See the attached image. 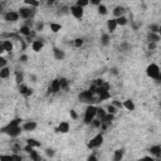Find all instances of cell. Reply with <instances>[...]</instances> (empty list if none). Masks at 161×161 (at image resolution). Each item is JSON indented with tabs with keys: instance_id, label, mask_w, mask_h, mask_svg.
Wrapping results in <instances>:
<instances>
[{
	"instance_id": "1",
	"label": "cell",
	"mask_w": 161,
	"mask_h": 161,
	"mask_svg": "<svg viewBox=\"0 0 161 161\" xmlns=\"http://www.w3.org/2000/svg\"><path fill=\"white\" fill-rule=\"evenodd\" d=\"M24 130H23V126L19 125V126H4V127H2V132L3 134H6L9 135L10 137H18L20 136V134H22Z\"/></svg>"
},
{
	"instance_id": "2",
	"label": "cell",
	"mask_w": 161,
	"mask_h": 161,
	"mask_svg": "<svg viewBox=\"0 0 161 161\" xmlns=\"http://www.w3.org/2000/svg\"><path fill=\"white\" fill-rule=\"evenodd\" d=\"M97 117V107L92 106V104H89V106L86 108L85 111V117H83V122L86 125H91L94 118Z\"/></svg>"
},
{
	"instance_id": "3",
	"label": "cell",
	"mask_w": 161,
	"mask_h": 161,
	"mask_svg": "<svg viewBox=\"0 0 161 161\" xmlns=\"http://www.w3.org/2000/svg\"><path fill=\"white\" fill-rule=\"evenodd\" d=\"M103 144V135L102 134H98V135H96L94 137H92L88 141L87 144V147L89 150H93V149H97V147H100V146Z\"/></svg>"
},
{
	"instance_id": "4",
	"label": "cell",
	"mask_w": 161,
	"mask_h": 161,
	"mask_svg": "<svg viewBox=\"0 0 161 161\" xmlns=\"http://www.w3.org/2000/svg\"><path fill=\"white\" fill-rule=\"evenodd\" d=\"M161 73L160 71V67L157 64H155V63H151V64L147 66V68H146V74H147L149 78H152V79H156L157 76Z\"/></svg>"
},
{
	"instance_id": "5",
	"label": "cell",
	"mask_w": 161,
	"mask_h": 161,
	"mask_svg": "<svg viewBox=\"0 0 161 161\" xmlns=\"http://www.w3.org/2000/svg\"><path fill=\"white\" fill-rule=\"evenodd\" d=\"M34 14H36V8L33 6H23L19 9V15L23 19H30L34 17Z\"/></svg>"
},
{
	"instance_id": "6",
	"label": "cell",
	"mask_w": 161,
	"mask_h": 161,
	"mask_svg": "<svg viewBox=\"0 0 161 161\" xmlns=\"http://www.w3.org/2000/svg\"><path fill=\"white\" fill-rule=\"evenodd\" d=\"M20 18L19 15V11H13V10H9V11H6L4 14V20L5 22H8V23H15L18 22Z\"/></svg>"
},
{
	"instance_id": "7",
	"label": "cell",
	"mask_w": 161,
	"mask_h": 161,
	"mask_svg": "<svg viewBox=\"0 0 161 161\" xmlns=\"http://www.w3.org/2000/svg\"><path fill=\"white\" fill-rule=\"evenodd\" d=\"M71 14L76 18V19H82L83 18V15H85V10H83V8L82 6H79V5H73V6H71Z\"/></svg>"
},
{
	"instance_id": "8",
	"label": "cell",
	"mask_w": 161,
	"mask_h": 161,
	"mask_svg": "<svg viewBox=\"0 0 161 161\" xmlns=\"http://www.w3.org/2000/svg\"><path fill=\"white\" fill-rule=\"evenodd\" d=\"M14 49V45H13V42L11 40H3L0 43V53H11Z\"/></svg>"
},
{
	"instance_id": "9",
	"label": "cell",
	"mask_w": 161,
	"mask_h": 161,
	"mask_svg": "<svg viewBox=\"0 0 161 161\" xmlns=\"http://www.w3.org/2000/svg\"><path fill=\"white\" fill-rule=\"evenodd\" d=\"M60 91V83H59V78L53 79L51 82L49 87H48V93H57Z\"/></svg>"
},
{
	"instance_id": "10",
	"label": "cell",
	"mask_w": 161,
	"mask_h": 161,
	"mask_svg": "<svg viewBox=\"0 0 161 161\" xmlns=\"http://www.w3.org/2000/svg\"><path fill=\"white\" fill-rule=\"evenodd\" d=\"M69 128H71V126H69V122L67 121H62L58 127L55 128V132H58V134H67V132L69 131Z\"/></svg>"
},
{
	"instance_id": "11",
	"label": "cell",
	"mask_w": 161,
	"mask_h": 161,
	"mask_svg": "<svg viewBox=\"0 0 161 161\" xmlns=\"http://www.w3.org/2000/svg\"><path fill=\"white\" fill-rule=\"evenodd\" d=\"M53 57H54L55 60H63L66 58V53H64V51H62V49H59V48L54 47L53 48Z\"/></svg>"
},
{
	"instance_id": "12",
	"label": "cell",
	"mask_w": 161,
	"mask_h": 161,
	"mask_svg": "<svg viewBox=\"0 0 161 161\" xmlns=\"http://www.w3.org/2000/svg\"><path fill=\"white\" fill-rule=\"evenodd\" d=\"M23 130L25 131V132H30V131H34L37 128V122L36 121H26V122H24L23 125Z\"/></svg>"
},
{
	"instance_id": "13",
	"label": "cell",
	"mask_w": 161,
	"mask_h": 161,
	"mask_svg": "<svg viewBox=\"0 0 161 161\" xmlns=\"http://www.w3.org/2000/svg\"><path fill=\"white\" fill-rule=\"evenodd\" d=\"M43 47H44L43 40L36 39V40H33V42H32V49H33L34 52H36V53H39L42 49H43Z\"/></svg>"
},
{
	"instance_id": "14",
	"label": "cell",
	"mask_w": 161,
	"mask_h": 161,
	"mask_svg": "<svg viewBox=\"0 0 161 161\" xmlns=\"http://www.w3.org/2000/svg\"><path fill=\"white\" fill-rule=\"evenodd\" d=\"M149 151H150V153H151L153 157H156V159L161 157V146H160V145H153V146H151V147L149 149Z\"/></svg>"
},
{
	"instance_id": "15",
	"label": "cell",
	"mask_w": 161,
	"mask_h": 161,
	"mask_svg": "<svg viewBox=\"0 0 161 161\" xmlns=\"http://www.w3.org/2000/svg\"><path fill=\"white\" fill-rule=\"evenodd\" d=\"M113 15H115V18H118V17H122V15H125L126 14V9H125V6H122V5H117V6H115V9H113Z\"/></svg>"
},
{
	"instance_id": "16",
	"label": "cell",
	"mask_w": 161,
	"mask_h": 161,
	"mask_svg": "<svg viewBox=\"0 0 161 161\" xmlns=\"http://www.w3.org/2000/svg\"><path fill=\"white\" fill-rule=\"evenodd\" d=\"M117 26H118V25H117V22H116V18L107 20V29H108L110 33H113V32L117 29Z\"/></svg>"
},
{
	"instance_id": "17",
	"label": "cell",
	"mask_w": 161,
	"mask_h": 161,
	"mask_svg": "<svg viewBox=\"0 0 161 161\" xmlns=\"http://www.w3.org/2000/svg\"><path fill=\"white\" fill-rule=\"evenodd\" d=\"M101 44L103 47H108L111 44V36L108 33H103L101 36Z\"/></svg>"
},
{
	"instance_id": "18",
	"label": "cell",
	"mask_w": 161,
	"mask_h": 161,
	"mask_svg": "<svg viewBox=\"0 0 161 161\" xmlns=\"http://www.w3.org/2000/svg\"><path fill=\"white\" fill-rule=\"evenodd\" d=\"M161 39V36L159 33H152L149 32L147 33V42H153V43H157V42Z\"/></svg>"
},
{
	"instance_id": "19",
	"label": "cell",
	"mask_w": 161,
	"mask_h": 161,
	"mask_svg": "<svg viewBox=\"0 0 161 161\" xmlns=\"http://www.w3.org/2000/svg\"><path fill=\"white\" fill-rule=\"evenodd\" d=\"M9 77H10V68L8 66L0 68V78L6 79V78H9Z\"/></svg>"
},
{
	"instance_id": "20",
	"label": "cell",
	"mask_w": 161,
	"mask_h": 161,
	"mask_svg": "<svg viewBox=\"0 0 161 161\" xmlns=\"http://www.w3.org/2000/svg\"><path fill=\"white\" fill-rule=\"evenodd\" d=\"M20 34L22 36H24V37H26V38H29L30 36H32V33H33V30H30V26H28V25H23L22 28H20Z\"/></svg>"
},
{
	"instance_id": "21",
	"label": "cell",
	"mask_w": 161,
	"mask_h": 161,
	"mask_svg": "<svg viewBox=\"0 0 161 161\" xmlns=\"http://www.w3.org/2000/svg\"><path fill=\"white\" fill-rule=\"evenodd\" d=\"M123 108H126L127 111H135L136 106H135L134 101H132L131 98H128V100H126V101L123 102Z\"/></svg>"
},
{
	"instance_id": "22",
	"label": "cell",
	"mask_w": 161,
	"mask_h": 161,
	"mask_svg": "<svg viewBox=\"0 0 161 161\" xmlns=\"http://www.w3.org/2000/svg\"><path fill=\"white\" fill-rule=\"evenodd\" d=\"M23 81H24V73L23 72H15V82H17V85L19 86V85H22L23 83Z\"/></svg>"
},
{
	"instance_id": "23",
	"label": "cell",
	"mask_w": 161,
	"mask_h": 161,
	"mask_svg": "<svg viewBox=\"0 0 161 161\" xmlns=\"http://www.w3.org/2000/svg\"><path fill=\"white\" fill-rule=\"evenodd\" d=\"M97 10H98V14H100V15H107V13H108L107 6L103 5V4H100L98 6H97Z\"/></svg>"
},
{
	"instance_id": "24",
	"label": "cell",
	"mask_w": 161,
	"mask_h": 161,
	"mask_svg": "<svg viewBox=\"0 0 161 161\" xmlns=\"http://www.w3.org/2000/svg\"><path fill=\"white\" fill-rule=\"evenodd\" d=\"M106 115H107V111L104 110V108H101V107H97V117L100 118V120L102 121L104 117H106Z\"/></svg>"
},
{
	"instance_id": "25",
	"label": "cell",
	"mask_w": 161,
	"mask_h": 161,
	"mask_svg": "<svg viewBox=\"0 0 161 161\" xmlns=\"http://www.w3.org/2000/svg\"><path fill=\"white\" fill-rule=\"evenodd\" d=\"M123 159V150H116L113 153V161H121Z\"/></svg>"
},
{
	"instance_id": "26",
	"label": "cell",
	"mask_w": 161,
	"mask_h": 161,
	"mask_svg": "<svg viewBox=\"0 0 161 161\" xmlns=\"http://www.w3.org/2000/svg\"><path fill=\"white\" fill-rule=\"evenodd\" d=\"M116 22H117V25L123 26V25H126V24L128 23V20H127V18H126L125 15H122V17H118V18H116Z\"/></svg>"
},
{
	"instance_id": "27",
	"label": "cell",
	"mask_w": 161,
	"mask_h": 161,
	"mask_svg": "<svg viewBox=\"0 0 161 161\" xmlns=\"http://www.w3.org/2000/svg\"><path fill=\"white\" fill-rule=\"evenodd\" d=\"M26 144L32 145L34 149H36V147H40V146H42V144H40L39 141H37L36 138H28V140H26Z\"/></svg>"
},
{
	"instance_id": "28",
	"label": "cell",
	"mask_w": 161,
	"mask_h": 161,
	"mask_svg": "<svg viewBox=\"0 0 161 161\" xmlns=\"http://www.w3.org/2000/svg\"><path fill=\"white\" fill-rule=\"evenodd\" d=\"M49 26H51V30L53 33H58L59 30H62V25L58 24V23H51Z\"/></svg>"
},
{
	"instance_id": "29",
	"label": "cell",
	"mask_w": 161,
	"mask_h": 161,
	"mask_svg": "<svg viewBox=\"0 0 161 161\" xmlns=\"http://www.w3.org/2000/svg\"><path fill=\"white\" fill-rule=\"evenodd\" d=\"M24 3L28 5V6H33V8H38L39 6V0H24Z\"/></svg>"
},
{
	"instance_id": "30",
	"label": "cell",
	"mask_w": 161,
	"mask_h": 161,
	"mask_svg": "<svg viewBox=\"0 0 161 161\" xmlns=\"http://www.w3.org/2000/svg\"><path fill=\"white\" fill-rule=\"evenodd\" d=\"M59 83H60V89H67L69 86V81L67 78H59Z\"/></svg>"
},
{
	"instance_id": "31",
	"label": "cell",
	"mask_w": 161,
	"mask_h": 161,
	"mask_svg": "<svg viewBox=\"0 0 161 161\" xmlns=\"http://www.w3.org/2000/svg\"><path fill=\"white\" fill-rule=\"evenodd\" d=\"M106 111H107V113H111V115H116L117 113V111H118V108L117 107H115L113 104H108V106L106 107Z\"/></svg>"
},
{
	"instance_id": "32",
	"label": "cell",
	"mask_w": 161,
	"mask_h": 161,
	"mask_svg": "<svg viewBox=\"0 0 161 161\" xmlns=\"http://www.w3.org/2000/svg\"><path fill=\"white\" fill-rule=\"evenodd\" d=\"M28 91H29V87H28L26 85H24V83H22V85H19V93H20V94L25 96Z\"/></svg>"
},
{
	"instance_id": "33",
	"label": "cell",
	"mask_w": 161,
	"mask_h": 161,
	"mask_svg": "<svg viewBox=\"0 0 161 161\" xmlns=\"http://www.w3.org/2000/svg\"><path fill=\"white\" fill-rule=\"evenodd\" d=\"M29 157L33 160V161H39V160H42V157H40V155H39V153L37 152V151H32L30 153H29Z\"/></svg>"
},
{
	"instance_id": "34",
	"label": "cell",
	"mask_w": 161,
	"mask_h": 161,
	"mask_svg": "<svg viewBox=\"0 0 161 161\" xmlns=\"http://www.w3.org/2000/svg\"><path fill=\"white\" fill-rule=\"evenodd\" d=\"M91 125H92L93 127H96V128H101V126H102V121L100 120L98 117H96L94 120H93L92 122H91Z\"/></svg>"
},
{
	"instance_id": "35",
	"label": "cell",
	"mask_w": 161,
	"mask_h": 161,
	"mask_svg": "<svg viewBox=\"0 0 161 161\" xmlns=\"http://www.w3.org/2000/svg\"><path fill=\"white\" fill-rule=\"evenodd\" d=\"M22 122H23L22 118L17 117V118H14V120H11V121L8 123V126H19V125H22Z\"/></svg>"
},
{
	"instance_id": "36",
	"label": "cell",
	"mask_w": 161,
	"mask_h": 161,
	"mask_svg": "<svg viewBox=\"0 0 161 161\" xmlns=\"http://www.w3.org/2000/svg\"><path fill=\"white\" fill-rule=\"evenodd\" d=\"M76 4L79 5V6H82V8H85V6H87V5L89 4V0H77Z\"/></svg>"
},
{
	"instance_id": "37",
	"label": "cell",
	"mask_w": 161,
	"mask_h": 161,
	"mask_svg": "<svg viewBox=\"0 0 161 161\" xmlns=\"http://www.w3.org/2000/svg\"><path fill=\"white\" fill-rule=\"evenodd\" d=\"M82 45H83V39H82V38L74 39V47H76V48H81Z\"/></svg>"
},
{
	"instance_id": "38",
	"label": "cell",
	"mask_w": 161,
	"mask_h": 161,
	"mask_svg": "<svg viewBox=\"0 0 161 161\" xmlns=\"http://www.w3.org/2000/svg\"><path fill=\"white\" fill-rule=\"evenodd\" d=\"M159 26H160V25H157V24H151V25L149 26V29H150V32H152V33H159Z\"/></svg>"
},
{
	"instance_id": "39",
	"label": "cell",
	"mask_w": 161,
	"mask_h": 161,
	"mask_svg": "<svg viewBox=\"0 0 161 161\" xmlns=\"http://www.w3.org/2000/svg\"><path fill=\"white\" fill-rule=\"evenodd\" d=\"M23 150L26 152V153H30L33 150H34V147H33V146L32 145H29V144H26V146H24V147H23Z\"/></svg>"
},
{
	"instance_id": "40",
	"label": "cell",
	"mask_w": 161,
	"mask_h": 161,
	"mask_svg": "<svg viewBox=\"0 0 161 161\" xmlns=\"http://www.w3.org/2000/svg\"><path fill=\"white\" fill-rule=\"evenodd\" d=\"M112 104H113L115 107H117L118 110H121V108H123V103H121L120 101H112Z\"/></svg>"
},
{
	"instance_id": "41",
	"label": "cell",
	"mask_w": 161,
	"mask_h": 161,
	"mask_svg": "<svg viewBox=\"0 0 161 161\" xmlns=\"http://www.w3.org/2000/svg\"><path fill=\"white\" fill-rule=\"evenodd\" d=\"M45 153H47L48 157H53V156L55 155V151H54L53 149H47V150H45Z\"/></svg>"
},
{
	"instance_id": "42",
	"label": "cell",
	"mask_w": 161,
	"mask_h": 161,
	"mask_svg": "<svg viewBox=\"0 0 161 161\" xmlns=\"http://www.w3.org/2000/svg\"><path fill=\"white\" fill-rule=\"evenodd\" d=\"M6 66H8V60H6L4 57H0V68L6 67Z\"/></svg>"
},
{
	"instance_id": "43",
	"label": "cell",
	"mask_w": 161,
	"mask_h": 161,
	"mask_svg": "<svg viewBox=\"0 0 161 161\" xmlns=\"http://www.w3.org/2000/svg\"><path fill=\"white\" fill-rule=\"evenodd\" d=\"M11 150H13L14 153H18V152H20V150H22V146L20 145H14Z\"/></svg>"
},
{
	"instance_id": "44",
	"label": "cell",
	"mask_w": 161,
	"mask_h": 161,
	"mask_svg": "<svg viewBox=\"0 0 161 161\" xmlns=\"http://www.w3.org/2000/svg\"><path fill=\"white\" fill-rule=\"evenodd\" d=\"M128 48H130V45L126 43V42H123V43L120 45V49H121L122 52H126V49H128Z\"/></svg>"
},
{
	"instance_id": "45",
	"label": "cell",
	"mask_w": 161,
	"mask_h": 161,
	"mask_svg": "<svg viewBox=\"0 0 161 161\" xmlns=\"http://www.w3.org/2000/svg\"><path fill=\"white\" fill-rule=\"evenodd\" d=\"M147 48H149V51H153V49H156V43H153V42H149Z\"/></svg>"
},
{
	"instance_id": "46",
	"label": "cell",
	"mask_w": 161,
	"mask_h": 161,
	"mask_svg": "<svg viewBox=\"0 0 161 161\" xmlns=\"http://www.w3.org/2000/svg\"><path fill=\"white\" fill-rule=\"evenodd\" d=\"M19 60L22 62V63H26V62H28V55H26V54H22V55L19 57Z\"/></svg>"
},
{
	"instance_id": "47",
	"label": "cell",
	"mask_w": 161,
	"mask_h": 161,
	"mask_svg": "<svg viewBox=\"0 0 161 161\" xmlns=\"http://www.w3.org/2000/svg\"><path fill=\"white\" fill-rule=\"evenodd\" d=\"M89 3L92 4V5H96V6H98L100 4H102V0H89Z\"/></svg>"
},
{
	"instance_id": "48",
	"label": "cell",
	"mask_w": 161,
	"mask_h": 161,
	"mask_svg": "<svg viewBox=\"0 0 161 161\" xmlns=\"http://www.w3.org/2000/svg\"><path fill=\"white\" fill-rule=\"evenodd\" d=\"M69 115H71V117L73 118V120H77V117H78V116H77V113H76V111H74V110H71V111H69Z\"/></svg>"
},
{
	"instance_id": "49",
	"label": "cell",
	"mask_w": 161,
	"mask_h": 161,
	"mask_svg": "<svg viewBox=\"0 0 161 161\" xmlns=\"http://www.w3.org/2000/svg\"><path fill=\"white\" fill-rule=\"evenodd\" d=\"M10 159H15V160H19V161L23 160V157L20 156V155H17V153H14V155H10Z\"/></svg>"
},
{
	"instance_id": "50",
	"label": "cell",
	"mask_w": 161,
	"mask_h": 161,
	"mask_svg": "<svg viewBox=\"0 0 161 161\" xmlns=\"http://www.w3.org/2000/svg\"><path fill=\"white\" fill-rule=\"evenodd\" d=\"M43 23H37V29L36 30H43Z\"/></svg>"
},
{
	"instance_id": "51",
	"label": "cell",
	"mask_w": 161,
	"mask_h": 161,
	"mask_svg": "<svg viewBox=\"0 0 161 161\" xmlns=\"http://www.w3.org/2000/svg\"><path fill=\"white\" fill-rule=\"evenodd\" d=\"M111 73L113 74V76H117V74H118V71H117V68H111Z\"/></svg>"
},
{
	"instance_id": "52",
	"label": "cell",
	"mask_w": 161,
	"mask_h": 161,
	"mask_svg": "<svg viewBox=\"0 0 161 161\" xmlns=\"http://www.w3.org/2000/svg\"><path fill=\"white\" fill-rule=\"evenodd\" d=\"M88 160H89V161H97V157H96L94 155H89V156H88Z\"/></svg>"
},
{
	"instance_id": "53",
	"label": "cell",
	"mask_w": 161,
	"mask_h": 161,
	"mask_svg": "<svg viewBox=\"0 0 161 161\" xmlns=\"http://www.w3.org/2000/svg\"><path fill=\"white\" fill-rule=\"evenodd\" d=\"M155 81H156V82H157V83H161V73H160V74H159V76H157V78H156V79H155Z\"/></svg>"
},
{
	"instance_id": "54",
	"label": "cell",
	"mask_w": 161,
	"mask_h": 161,
	"mask_svg": "<svg viewBox=\"0 0 161 161\" xmlns=\"http://www.w3.org/2000/svg\"><path fill=\"white\" fill-rule=\"evenodd\" d=\"M54 3V0H48V4H53Z\"/></svg>"
},
{
	"instance_id": "55",
	"label": "cell",
	"mask_w": 161,
	"mask_h": 161,
	"mask_svg": "<svg viewBox=\"0 0 161 161\" xmlns=\"http://www.w3.org/2000/svg\"><path fill=\"white\" fill-rule=\"evenodd\" d=\"M159 34H160V36H161V25L159 26Z\"/></svg>"
}]
</instances>
